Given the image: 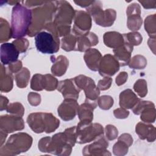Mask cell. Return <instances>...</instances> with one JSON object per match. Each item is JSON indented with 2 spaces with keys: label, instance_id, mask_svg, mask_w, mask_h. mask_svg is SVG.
Returning a JSON list of instances; mask_svg holds the SVG:
<instances>
[{
  "label": "cell",
  "instance_id": "cell-53",
  "mask_svg": "<svg viewBox=\"0 0 156 156\" xmlns=\"http://www.w3.org/2000/svg\"><path fill=\"white\" fill-rule=\"evenodd\" d=\"M8 102H9V101L6 98V97L1 96V111L4 109L6 110V108L7 107Z\"/></svg>",
  "mask_w": 156,
  "mask_h": 156
},
{
  "label": "cell",
  "instance_id": "cell-34",
  "mask_svg": "<svg viewBox=\"0 0 156 156\" xmlns=\"http://www.w3.org/2000/svg\"><path fill=\"white\" fill-rule=\"evenodd\" d=\"M124 41L129 43L132 46H138L139 45L142 40V36L140 33L137 32H133L128 34H124L122 35Z\"/></svg>",
  "mask_w": 156,
  "mask_h": 156
},
{
  "label": "cell",
  "instance_id": "cell-30",
  "mask_svg": "<svg viewBox=\"0 0 156 156\" xmlns=\"http://www.w3.org/2000/svg\"><path fill=\"white\" fill-rule=\"evenodd\" d=\"M46 133H51L55 130L60 124V121L51 113H44Z\"/></svg>",
  "mask_w": 156,
  "mask_h": 156
},
{
  "label": "cell",
  "instance_id": "cell-17",
  "mask_svg": "<svg viewBox=\"0 0 156 156\" xmlns=\"http://www.w3.org/2000/svg\"><path fill=\"white\" fill-rule=\"evenodd\" d=\"M1 62L2 65H10L18 60L19 51L13 43H5L1 45Z\"/></svg>",
  "mask_w": 156,
  "mask_h": 156
},
{
  "label": "cell",
  "instance_id": "cell-50",
  "mask_svg": "<svg viewBox=\"0 0 156 156\" xmlns=\"http://www.w3.org/2000/svg\"><path fill=\"white\" fill-rule=\"evenodd\" d=\"M138 2L142 4L144 8L145 9H152L155 8L156 1H140Z\"/></svg>",
  "mask_w": 156,
  "mask_h": 156
},
{
  "label": "cell",
  "instance_id": "cell-43",
  "mask_svg": "<svg viewBox=\"0 0 156 156\" xmlns=\"http://www.w3.org/2000/svg\"><path fill=\"white\" fill-rule=\"evenodd\" d=\"M106 137L108 140H113L116 139L118 136V130L117 129L112 125H107L105 128Z\"/></svg>",
  "mask_w": 156,
  "mask_h": 156
},
{
  "label": "cell",
  "instance_id": "cell-25",
  "mask_svg": "<svg viewBox=\"0 0 156 156\" xmlns=\"http://www.w3.org/2000/svg\"><path fill=\"white\" fill-rule=\"evenodd\" d=\"M104 42L107 46L116 49L122 46L124 43V40L122 35L119 32H108L104 35Z\"/></svg>",
  "mask_w": 156,
  "mask_h": 156
},
{
  "label": "cell",
  "instance_id": "cell-18",
  "mask_svg": "<svg viewBox=\"0 0 156 156\" xmlns=\"http://www.w3.org/2000/svg\"><path fill=\"white\" fill-rule=\"evenodd\" d=\"M133 46L124 41V44L116 48L113 49L115 57L118 60L121 66H124L129 64L130 60L131 53L133 51Z\"/></svg>",
  "mask_w": 156,
  "mask_h": 156
},
{
  "label": "cell",
  "instance_id": "cell-51",
  "mask_svg": "<svg viewBox=\"0 0 156 156\" xmlns=\"http://www.w3.org/2000/svg\"><path fill=\"white\" fill-rule=\"evenodd\" d=\"M45 1H23V2L25 3L26 4L27 7H34V6H37V5H41L43 4L44 3Z\"/></svg>",
  "mask_w": 156,
  "mask_h": 156
},
{
  "label": "cell",
  "instance_id": "cell-16",
  "mask_svg": "<svg viewBox=\"0 0 156 156\" xmlns=\"http://www.w3.org/2000/svg\"><path fill=\"white\" fill-rule=\"evenodd\" d=\"M57 89L59 91L65 99H73L77 100L79 98L80 90L76 85L74 78L65 79L58 82Z\"/></svg>",
  "mask_w": 156,
  "mask_h": 156
},
{
  "label": "cell",
  "instance_id": "cell-49",
  "mask_svg": "<svg viewBox=\"0 0 156 156\" xmlns=\"http://www.w3.org/2000/svg\"><path fill=\"white\" fill-rule=\"evenodd\" d=\"M118 140H122L124 141L129 146H130L133 143V139L131 136V135L129 133H124L121 135L119 138Z\"/></svg>",
  "mask_w": 156,
  "mask_h": 156
},
{
  "label": "cell",
  "instance_id": "cell-41",
  "mask_svg": "<svg viewBox=\"0 0 156 156\" xmlns=\"http://www.w3.org/2000/svg\"><path fill=\"white\" fill-rule=\"evenodd\" d=\"M43 75L42 74H36L34 75L30 82V88L35 91H41L43 90Z\"/></svg>",
  "mask_w": 156,
  "mask_h": 156
},
{
  "label": "cell",
  "instance_id": "cell-8",
  "mask_svg": "<svg viewBox=\"0 0 156 156\" xmlns=\"http://www.w3.org/2000/svg\"><path fill=\"white\" fill-rule=\"evenodd\" d=\"M75 15V11L71 4L66 1H56V9L52 23L56 26H70Z\"/></svg>",
  "mask_w": 156,
  "mask_h": 156
},
{
  "label": "cell",
  "instance_id": "cell-42",
  "mask_svg": "<svg viewBox=\"0 0 156 156\" xmlns=\"http://www.w3.org/2000/svg\"><path fill=\"white\" fill-rule=\"evenodd\" d=\"M12 43L15 46V47L16 48L20 53L26 52L29 46L28 40L23 38H17L15 40H14Z\"/></svg>",
  "mask_w": 156,
  "mask_h": 156
},
{
  "label": "cell",
  "instance_id": "cell-1",
  "mask_svg": "<svg viewBox=\"0 0 156 156\" xmlns=\"http://www.w3.org/2000/svg\"><path fill=\"white\" fill-rule=\"evenodd\" d=\"M32 18V10L20 4L15 5L12 12V37L20 38L27 34Z\"/></svg>",
  "mask_w": 156,
  "mask_h": 156
},
{
  "label": "cell",
  "instance_id": "cell-6",
  "mask_svg": "<svg viewBox=\"0 0 156 156\" xmlns=\"http://www.w3.org/2000/svg\"><path fill=\"white\" fill-rule=\"evenodd\" d=\"M87 13L93 16L95 23L103 27L113 25L116 16V11L113 9L102 10V4L100 1H95L87 8Z\"/></svg>",
  "mask_w": 156,
  "mask_h": 156
},
{
  "label": "cell",
  "instance_id": "cell-24",
  "mask_svg": "<svg viewBox=\"0 0 156 156\" xmlns=\"http://www.w3.org/2000/svg\"><path fill=\"white\" fill-rule=\"evenodd\" d=\"M140 100L130 89H127L119 94V105L124 108H132Z\"/></svg>",
  "mask_w": 156,
  "mask_h": 156
},
{
  "label": "cell",
  "instance_id": "cell-13",
  "mask_svg": "<svg viewBox=\"0 0 156 156\" xmlns=\"http://www.w3.org/2000/svg\"><path fill=\"white\" fill-rule=\"evenodd\" d=\"M119 63L115 57L108 54L102 58L98 71L102 76H111L119 71Z\"/></svg>",
  "mask_w": 156,
  "mask_h": 156
},
{
  "label": "cell",
  "instance_id": "cell-10",
  "mask_svg": "<svg viewBox=\"0 0 156 156\" xmlns=\"http://www.w3.org/2000/svg\"><path fill=\"white\" fill-rule=\"evenodd\" d=\"M91 27V18L86 12L75 10L73 33L76 37H80L89 33Z\"/></svg>",
  "mask_w": 156,
  "mask_h": 156
},
{
  "label": "cell",
  "instance_id": "cell-27",
  "mask_svg": "<svg viewBox=\"0 0 156 156\" xmlns=\"http://www.w3.org/2000/svg\"><path fill=\"white\" fill-rule=\"evenodd\" d=\"M1 91L9 92L13 87V77L10 71L6 72L3 65H1Z\"/></svg>",
  "mask_w": 156,
  "mask_h": 156
},
{
  "label": "cell",
  "instance_id": "cell-15",
  "mask_svg": "<svg viewBox=\"0 0 156 156\" xmlns=\"http://www.w3.org/2000/svg\"><path fill=\"white\" fill-rule=\"evenodd\" d=\"M126 13L128 17L127 23L128 28L133 32L138 30L142 24L140 5L136 3L131 4L128 6Z\"/></svg>",
  "mask_w": 156,
  "mask_h": 156
},
{
  "label": "cell",
  "instance_id": "cell-48",
  "mask_svg": "<svg viewBox=\"0 0 156 156\" xmlns=\"http://www.w3.org/2000/svg\"><path fill=\"white\" fill-rule=\"evenodd\" d=\"M128 77V74L126 72H121L120 73L117 77H116V83L120 86L125 83V82L127 80Z\"/></svg>",
  "mask_w": 156,
  "mask_h": 156
},
{
  "label": "cell",
  "instance_id": "cell-14",
  "mask_svg": "<svg viewBox=\"0 0 156 156\" xmlns=\"http://www.w3.org/2000/svg\"><path fill=\"white\" fill-rule=\"evenodd\" d=\"M79 104L73 99H65L58 107L59 116L64 121H69L74 118L77 113Z\"/></svg>",
  "mask_w": 156,
  "mask_h": 156
},
{
  "label": "cell",
  "instance_id": "cell-26",
  "mask_svg": "<svg viewBox=\"0 0 156 156\" xmlns=\"http://www.w3.org/2000/svg\"><path fill=\"white\" fill-rule=\"evenodd\" d=\"M52 62L53 65L51 68L52 73L57 76H63L66 71L68 66L67 58L63 55H59Z\"/></svg>",
  "mask_w": 156,
  "mask_h": 156
},
{
  "label": "cell",
  "instance_id": "cell-11",
  "mask_svg": "<svg viewBox=\"0 0 156 156\" xmlns=\"http://www.w3.org/2000/svg\"><path fill=\"white\" fill-rule=\"evenodd\" d=\"M1 130L6 133H12L21 130L24 128V122L21 116L4 115L1 116Z\"/></svg>",
  "mask_w": 156,
  "mask_h": 156
},
{
  "label": "cell",
  "instance_id": "cell-32",
  "mask_svg": "<svg viewBox=\"0 0 156 156\" xmlns=\"http://www.w3.org/2000/svg\"><path fill=\"white\" fill-rule=\"evenodd\" d=\"M144 28L151 38L155 37V14L149 15L146 18L144 21Z\"/></svg>",
  "mask_w": 156,
  "mask_h": 156
},
{
  "label": "cell",
  "instance_id": "cell-21",
  "mask_svg": "<svg viewBox=\"0 0 156 156\" xmlns=\"http://www.w3.org/2000/svg\"><path fill=\"white\" fill-rule=\"evenodd\" d=\"M102 58L101 52L94 48H90L86 51L83 56L87 66L94 71L98 70Z\"/></svg>",
  "mask_w": 156,
  "mask_h": 156
},
{
  "label": "cell",
  "instance_id": "cell-38",
  "mask_svg": "<svg viewBox=\"0 0 156 156\" xmlns=\"http://www.w3.org/2000/svg\"><path fill=\"white\" fill-rule=\"evenodd\" d=\"M133 89L141 98L144 97L147 92L146 81L144 79L138 80L134 84Z\"/></svg>",
  "mask_w": 156,
  "mask_h": 156
},
{
  "label": "cell",
  "instance_id": "cell-47",
  "mask_svg": "<svg viewBox=\"0 0 156 156\" xmlns=\"http://www.w3.org/2000/svg\"><path fill=\"white\" fill-rule=\"evenodd\" d=\"M22 66L21 61L17 60L9 65V71L11 73H16L23 68Z\"/></svg>",
  "mask_w": 156,
  "mask_h": 156
},
{
  "label": "cell",
  "instance_id": "cell-2",
  "mask_svg": "<svg viewBox=\"0 0 156 156\" xmlns=\"http://www.w3.org/2000/svg\"><path fill=\"white\" fill-rule=\"evenodd\" d=\"M56 9V1H45L39 7L32 9V18L27 35L33 37L45 26L52 22L54 13Z\"/></svg>",
  "mask_w": 156,
  "mask_h": 156
},
{
  "label": "cell",
  "instance_id": "cell-52",
  "mask_svg": "<svg viewBox=\"0 0 156 156\" xmlns=\"http://www.w3.org/2000/svg\"><path fill=\"white\" fill-rule=\"evenodd\" d=\"M93 1H74V2L82 7L87 8L93 2Z\"/></svg>",
  "mask_w": 156,
  "mask_h": 156
},
{
  "label": "cell",
  "instance_id": "cell-45",
  "mask_svg": "<svg viewBox=\"0 0 156 156\" xmlns=\"http://www.w3.org/2000/svg\"><path fill=\"white\" fill-rule=\"evenodd\" d=\"M28 101L33 106H37L40 104L41 96L37 93L30 92L28 94Z\"/></svg>",
  "mask_w": 156,
  "mask_h": 156
},
{
  "label": "cell",
  "instance_id": "cell-5",
  "mask_svg": "<svg viewBox=\"0 0 156 156\" xmlns=\"http://www.w3.org/2000/svg\"><path fill=\"white\" fill-rule=\"evenodd\" d=\"M76 142L83 144L96 140L104 135V129L98 123L91 121H80L76 127Z\"/></svg>",
  "mask_w": 156,
  "mask_h": 156
},
{
  "label": "cell",
  "instance_id": "cell-33",
  "mask_svg": "<svg viewBox=\"0 0 156 156\" xmlns=\"http://www.w3.org/2000/svg\"><path fill=\"white\" fill-rule=\"evenodd\" d=\"M58 82L56 78L51 74L43 75V89L47 91H52L57 88Z\"/></svg>",
  "mask_w": 156,
  "mask_h": 156
},
{
  "label": "cell",
  "instance_id": "cell-3",
  "mask_svg": "<svg viewBox=\"0 0 156 156\" xmlns=\"http://www.w3.org/2000/svg\"><path fill=\"white\" fill-rule=\"evenodd\" d=\"M72 147L73 146L64 132L56 133L52 138H43L38 142V149L41 152L58 155H70Z\"/></svg>",
  "mask_w": 156,
  "mask_h": 156
},
{
  "label": "cell",
  "instance_id": "cell-36",
  "mask_svg": "<svg viewBox=\"0 0 156 156\" xmlns=\"http://www.w3.org/2000/svg\"><path fill=\"white\" fill-rule=\"evenodd\" d=\"M128 65L131 68L137 69H143L147 65V60L144 56L136 55L132 57Z\"/></svg>",
  "mask_w": 156,
  "mask_h": 156
},
{
  "label": "cell",
  "instance_id": "cell-12",
  "mask_svg": "<svg viewBox=\"0 0 156 156\" xmlns=\"http://www.w3.org/2000/svg\"><path fill=\"white\" fill-rule=\"evenodd\" d=\"M108 143L102 135L98 138L91 144L86 146L83 149L82 154L84 155H110L111 154L107 150Z\"/></svg>",
  "mask_w": 156,
  "mask_h": 156
},
{
  "label": "cell",
  "instance_id": "cell-40",
  "mask_svg": "<svg viewBox=\"0 0 156 156\" xmlns=\"http://www.w3.org/2000/svg\"><path fill=\"white\" fill-rule=\"evenodd\" d=\"M129 146L124 141L118 140V141L116 143L113 147V153L116 155H123L127 153Z\"/></svg>",
  "mask_w": 156,
  "mask_h": 156
},
{
  "label": "cell",
  "instance_id": "cell-35",
  "mask_svg": "<svg viewBox=\"0 0 156 156\" xmlns=\"http://www.w3.org/2000/svg\"><path fill=\"white\" fill-rule=\"evenodd\" d=\"M12 38V30L8 22L1 18V42L6 41Z\"/></svg>",
  "mask_w": 156,
  "mask_h": 156
},
{
  "label": "cell",
  "instance_id": "cell-44",
  "mask_svg": "<svg viewBox=\"0 0 156 156\" xmlns=\"http://www.w3.org/2000/svg\"><path fill=\"white\" fill-rule=\"evenodd\" d=\"M112 82V79L108 76H105L103 79L99 81L97 87L99 90H106L110 87Z\"/></svg>",
  "mask_w": 156,
  "mask_h": 156
},
{
  "label": "cell",
  "instance_id": "cell-22",
  "mask_svg": "<svg viewBox=\"0 0 156 156\" xmlns=\"http://www.w3.org/2000/svg\"><path fill=\"white\" fill-rule=\"evenodd\" d=\"M97 102H90L88 101L81 104L78 107L77 114L80 121H92L93 119V110L97 107Z\"/></svg>",
  "mask_w": 156,
  "mask_h": 156
},
{
  "label": "cell",
  "instance_id": "cell-46",
  "mask_svg": "<svg viewBox=\"0 0 156 156\" xmlns=\"http://www.w3.org/2000/svg\"><path fill=\"white\" fill-rule=\"evenodd\" d=\"M113 113L115 116L116 118L119 119H124L127 118L129 115V112L126 110V108H119L117 109H115L113 111Z\"/></svg>",
  "mask_w": 156,
  "mask_h": 156
},
{
  "label": "cell",
  "instance_id": "cell-37",
  "mask_svg": "<svg viewBox=\"0 0 156 156\" xmlns=\"http://www.w3.org/2000/svg\"><path fill=\"white\" fill-rule=\"evenodd\" d=\"M6 111L8 113H12L13 115L23 116L24 112V109L23 105L19 102H13L10 104L7 108Z\"/></svg>",
  "mask_w": 156,
  "mask_h": 156
},
{
  "label": "cell",
  "instance_id": "cell-9",
  "mask_svg": "<svg viewBox=\"0 0 156 156\" xmlns=\"http://www.w3.org/2000/svg\"><path fill=\"white\" fill-rule=\"evenodd\" d=\"M77 87L81 90H83L86 96V101L97 102L100 94V90L96 86L94 81L90 77L84 75H79L74 78Z\"/></svg>",
  "mask_w": 156,
  "mask_h": 156
},
{
  "label": "cell",
  "instance_id": "cell-20",
  "mask_svg": "<svg viewBox=\"0 0 156 156\" xmlns=\"http://www.w3.org/2000/svg\"><path fill=\"white\" fill-rule=\"evenodd\" d=\"M76 37L77 42L75 51L80 52L87 51L90 47L96 45L99 41L98 37L93 32H89L85 35Z\"/></svg>",
  "mask_w": 156,
  "mask_h": 156
},
{
  "label": "cell",
  "instance_id": "cell-19",
  "mask_svg": "<svg viewBox=\"0 0 156 156\" xmlns=\"http://www.w3.org/2000/svg\"><path fill=\"white\" fill-rule=\"evenodd\" d=\"M27 122L30 129L34 132L40 133L45 132L44 113L37 112L30 114L27 118Z\"/></svg>",
  "mask_w": 156,
  "mask_h": 156
},
{
  "label": "cell",
  "instance_id": "cell-31",
  "mask_svg": "<svg viewBox=\"0 0 156 156\" xmlns=\"http://www.w3.org/2000/svg\"><path fill=\"white\" fill-rule=\"evenodd\" d=\"M77 37L74 34H68L62 39V48L66 51L75 50Z\"/></svg>",
  "mask_w": 156,
  "mask_h": 156
},
{
  "label": "cell",
  "instance_id": "cell-28",
  "mask_svg": "<svg viewBox=\"0 0 156 156\" xmlns=\"http://www.w3.org/2000/svg\"><path fill=\"white\" fill-rule=\"evenodd\" d=\"M141 119L146 123H152L155 120V105L152 102L146 105L141 111Z\"/></svg>",
  "mask_w": 156,
  "mask_h": 156
},
{
  "label": "cell",
  "instance_id": "cell-39",
  "mask_svg": "<svg viewBox=\"0 0 156 156\" xmlns=\"http://www.w3.org/2000/svg\"><path fill=\"white\" fill-rule=\"evenodd\" d=\"M97 102L101 109L108 110L113 104V99L110 96L104 95L98 98Z\"/></svg>",
  "mask_w": 156,
  "mask_h": 156
},
{
  "label": "cell",
  "instance_id": "cell-29",
  "mask_svg": "<svg viewBox=\"0 0 156 156\" xmlns=\"http://www.w3.org/2000/svg\"><path fill=\"white\" fill-rule=\"evenodd\" d=\"M30 79V71L26 68H23L20 71L16 73L15 79L17 86L20 88H26L28 85Z\"/></svg>",
  "mask_w": 156,
  "mask_h": 156
},
{
  "label": "cell",
  "instance_id": "cell-23",
  "mask_svg": "<svg viewBox=\"0 0 156 156\" xmlns=\"http://www.w3.org/2000/svg\"><path fill=\"white\" fill-rule=\"evenodd\" d=\"M135 130L140 139L146 138L149 142H153L155 140V128L152 125L139 122L136 126Z\"/></svg>",
  "mask_w": 156,
  "mask_h": 156
},
{
  "label": "cell",
  "instance_id": "cell-4",
  "mask_svg": "<svg viewBox=\"0 0 156 156\" xmlns=\"http://www.w3.org/2000/svg\"><path fill=\"white\" fill-rule=\"evenodd\" d=\"M32 143V138L26 133H18L9 138L4 147H1V155H15L26 152Z\"/></svg>",
  "mask_w": 156,
  "mask_h": 156
},
{
  "label": "cell",
  "instance_id": "cell-7",
  "mask_svg": "<svg viewBox=\"0 0 156 156\" xmlns=\"http://www.w3.org/2000/svg\"><path fill=\"white\" fill-rule=\"evenodd\" d=\"M35 43L37 50L43 54H52L59 50V37L48 31L37 33L35 35Z\"/></svg>",
  "mask_w": 156,
  "mask_h": 156
}]
</instances>
